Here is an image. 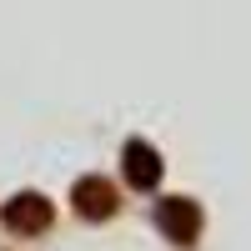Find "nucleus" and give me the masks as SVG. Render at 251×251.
I'll list each match as a JSON object with an SVG mask.
<instances>
[{"label": "nucleus", "instance_id": "nucleus-4", "mask_svg": "<svg viewBox=\"0 0 251 251\" xmlns=\"http://www.w3.org/2000/svg\"><path fill=\"white\" fill-rule=\"evenodd\" d=\"M131 176L151 186V181H156V156H151V151H141V146H131Z\"/></svg>", "mask_w": 251, "mask_h": 251}, {"label": "nucleus", "instance_id": "nucleus-1", "mask_svg": "<svg viewBox=\"0 0 251 251\" xmlns=\"http://www.w3.org/2000/svg\"><path fill=\"white\" fill-rule=\"evenodd\" d=\"M5 221H10V231H20V236H25V231H46V226H50V206L40 196H20Z\"/></svg>", "mask_w": 251, "mask_h": 251}, {"label": "nucleus", "instance_id": "nucleus-3", "mask_svg": "<svg viewBox=\"0 0 251 251\" xmlns=\"http://www.w3.org/2000/svg\"><path fill=\"white\" fill-rule=\"evenodd\" d=\"M161 221H166V231H171L176 241H191V236H196V206L166 201V206H161Z\"/></svg>", "mask_w": 251, "mask_h": 251}, {"label": "nucleus", "instance_id": "nucleus-2", "mask_svg": "<svg viewBox=\"0 0 251 251\" xmlns=\"http://www.w3.org/2000/svg\"><path fill=\"white\" fill-rule=\"evenodd\" d=\"M75 201H80V211H86V216H116V186L96 181V176L75 186Z\"/></svg>", "mask_w": 251, "mask_h": 251}]
</instances>
